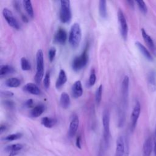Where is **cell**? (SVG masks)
<instances>
[{
  "label": "cell",
  "instance_id": "1",
  "mask_svg": "<svg viewBox=\"0 0 156 156\" xmlns=\"http://www.w3.org/2000/svg\"><path fill=\"white\" fill-rule=\"evenodd\" d=\"M129 90V77L127 76H125L121 82V107L119 112V121L118 126L122 127L125 121V110L127 105L128 97Z\"/></svg>",
  "mask_w": 156,
  "mask_h": 156
},
{
  "label": "cell",
  "instance_id": "2",
  "mask_svg": "<svg viewBox=\"0 0 156 156\" xmlns=\"http://www.w3.org/2000/svg\"><path fill=\"white\" fill-rule=\"evenodd\" d=\"M82 40V30L79 23H74L71 27L68 41L71 46L73 49H76L79 47Z\"/></svg>",
  "mask_w": 156,
  "mask_h": 156
},
{
  "label": "cell",
  "instance_id": "3",
  "mask_svg": "<svg viewBox=\"0 0 156 156\" xmlns=\"http://www.w3.org/2000/svg\"><path fill=\"white\" fill-rule=\"evenodd\" d=\"M110 113L108 109L106 108L102 113V126H103V143L105 148H107L109 146L110 139Z\"/></svg>",
  "mask_w": 156,
  "mask_h": 156
},
{
  "label": "cell",
  "instance_id": "4",
  "mask_svg": "<svg viewBox=\"0 0 156 156\" xmlns=\"http://www.w3.org/2000/svg\"><path fill=\"white\" fill-rule=\"evenodd\" d=\"M88 44H87L81 54L73 58L71 63V68L73 70L76 72H78L85 68L88 62Z\"/></svg>",
  "mask_w": 156,
  "mask_h": 156
},
{
  "label": "cell",
  "instance_id": "5",
  "mask_svg": "<svg viewBox=\"0 0 156 156\" xmlns=\"http://www.w3.org/2000/svg\"><path fill=\"white\" fill-rule=\"evenodd\" d=\"M59 12L60 20L62 23H68L72 18L71 2L69 0H61Z\"/></svg>",
  "mask_w": 156,
  "mask_h": 156
},
{
  "label": "cell",
  "instance_id": "6",
  "mask_svg": "<svg viewBox=\"0 0 156 156\" xmlns=\"http://www.w3.org/2000/svg\"><path fill=\"white\" fill-rule=\"evenodd\" d=\"M44 77V55L41 49H38L36 54V73L35 81L40 83Z\"/></svg>",
  "mask_w": 156,
  "mask_h": 156
},
{
  "label": "cell",
  "instance_id": "7",
  "mask_svg": "<svg viewBox=\"0 0 156 156\" xmlns=\"http://www.w3.org/2000/svg\"><path fill=\"white\" fill-rule=\"evenodd\" d=\"M117 16H118V20L119 25V29H120L119 30H120L121 37L124 40H126L128 36L129 28H128V25H127L126 16L122 10L121 9L118 10L117 13Z\"/></svg>",
  "mask_w": 156,
  "mask_h": 156
},
{
  "label": "cell",
  "instance_id": "8",
  "mask_svg": "<svg viewBox=\"0 0 156 156\" xmlns=\"http://www.w3.org/2000/svg\"><path fill=\"white\" fill-rule=\"evenodd\" d=\"M2 13L4 18L10 27L16 30L20 29V24L14 16L12 12L10 10H9L8 8H4L2 11Z\"/></svg>",
  "mask_w": 156,
  "mask_h": 156
},
{
  "label": "cell",
  "instance_id": "9",
  "mask_svg": "<svg viewBox=\"0 0 156 156\" xmlns=\"http://www.w3.org/2000/svg\"><path fill=\"white\" fill-rule=\"evenodd\" d=\"M141 112V104L139 101H136L133 108L130 116V130L133 131L136 127L138 119Z\"/></svg>",
  "mask_w": 156,
  "mask_h": 156
},
{
  "label": "cell",
  "instance_id": "10",
  "mask_svg": "<svg viewBox=\"0 0 156 156\" xmlns=\"http://www.w3.org/2000/svg\"><path fill=\"white\" fill-rule=\"evenodd\" d=\"M79 118L76 113H74L71 115L70 118V122L68 130V136L69 138H72L76 135L79 128Z\"/></svg>",
  "mask_w": 156,
  "mask_h": 156
},
{
  "label": "cell",
  "instance_id": "11",
  "mask_svg": "<svg viewBox=\"0 0 156 156\" xmlns=\"http://www.w3.org/2000/svg\"><path fill=\"white\" fill-rule=\"evenodd\" d=\"M67 33L66 30L62 27H60L56 31L54 37V41L55 43L60 44H65L67 40Z\"/></svg>",
  "mask_w": 156,
  "mask_h": 156
},
{
  "label": "cell",
  "instance_id": "12",
  "mask_svg": "<svg viewBox=\"0 0 156 156\" xmlns=\"http://www.w3.org/2000/svg\"><path fill=\"white\" fill-rule=\"evenodd\" d=\"M154 146V141L151 136H148L143 145V156H151Z\"/></svg>",
  "mask_w": 156,
  "mask_h": 156
},
{
  "label": "cell",
  "instance_id": "13",
  "mask_svg": "<svg viewBox=\"0 0 156 156\" xmlns=\"http://www.w3.org/2000/svg\"><path fill=\"white\" fill-rule=\"evenodd\" d=\"M83 94V87L80 80H76L71 87V95L74 98H79Z\"/></svg>",
  "mask_w": 156,
  "mask_h": 156
},
{
  "label": "cell",
  "instance_id": "14",
  "mask_svg": "<svg viewBox=\"0 0 156 156\" xmlns=\"http://www.w3.org/2000/svg\"><path fill=\"white\" fill-rule=\"evenodd\" d=\"M24 146L20 143H16L9 145L5 147V151L9 154V156H15L21 151Z\"/></svg>",
  "mask_w": 156,
  "mask_h": 156
},
{
  "label": "cell",
  "instance_id": "15",
  "mask_svg": "<svg viewBox=\"0 0 156 156\" xmlns=\"http://www.w3.org/2000/svg\"><path fill=\"white\" fill-rule=\"evenodd\" d=\"M23 90L25 92L33 95H40L41 93V91L40 88L35 83L31 82L26 83L23 87Z\"/></svg>",
  "mask_w": 156,
  "mask_h": 156
},
{
  "label": "cell",
  "instance_id": "16",
  "mask_svg": "<svg viewBox=\"0 0 156 156\" xmlns=\"http://www.w3.org/2000/svg\"><path fill=\"white\" fill-rule=\"evenodd\" d=\"M124 138L122 136H119L116 140L115 156H124Z\"/></svg>",
  "mask_w": 156,
  "mask_h": 156
},
{
  "label": "cell",
  "instance_id": "17",
  "mask_svg": "<svg viewBox=\"0 0 156 156\" xmlns=\"http://www.w3.org/2000/svg\"><path fill=\"white\" fill-rule=\"evenodd\" d=\"M45 106L43 104H39L34 107L30 112V116L32 118H38L41 116L45 110Z\"/></svg>",
  "mask_w": 156,
  "mask_h": 156
},
{
  "label": "cell",
  "instance_id": "18",
  "mask_svg": "<svg viewBox=\"0 0 156 156\" xmlns=\"http://www.w3.org/2000/svg\"><path fill=\"white\" fill-rule=\"evenodd\" d=\"M66 81H67V76H66V73L65 70H63V69H61L59 71L58 76L55 82L56 88L58 89L61 88L63 85L65 84Z\"/></svg>",
  "mask_w": 156,
  "mask_h": 156
},
{
  "label": "cell",
  "instance_id": "19",
  "mask_svg": "<svg viewBox=\"0 0 156 156\" xmlns=\"http://www.w3.org/2000/svg\"><path fill=\"white\" fill-rule=\"evenodd\" d=\"M135 45L138 49V50L140 51V52L142 54V55L149 61H152L153 60V57L151 53L149 52V51L146 49V48L139 41H136L135 42Z\"/></svg>",
  "mask_w": 156,
  "mask_h": 156
},
{
  "label": "cell",
  "instance_id": "20",
  "mask_svg": "<svg viewBox=\"0 0 156 156\" xmlns=\"http://www.w3.org/2000/svg\"><path fill=\"white\" fill-rule=\"evenodd\" d=\"M147 83L152 92L156 91V74L154 71H151L147 77Z\"/></svg>",
  "mask_w": 156,
  "mask_h": 156
},
{
  "label": "cell",
  "instance_id": "21",
  "mask_svg": "<svg viewBox=\"0 0 156 156\" xmlns=\"http://www.w3.org/2000/svg\"><path fill=\"white\" fill-rule=\"evenodd\" d=\"M60 104L61 107L64 109H67L69 107L71 104L70 98L68 94L66 92H63L60 97Z\"/></svg>",
  "mask_w": 156,
  "mask_h": 156
},
{
  "label": "cell",
  "instance_id": "22",
  "mask_svg": "<svg viewBox=\"0 0 156 156\" xmlns=\"http://www.w3.org/2000/svg\"><path fill=\"white\" fill-rule=\"evenodd\" d=\"M15 71V68L11 65H2L0 66V77L2 78L7 75L13 73Z\"/></svg>",
  "mask_w": 156,
  "mask_h": 156
},
{
  "label": "cell",
  "instance_id": "23",
  "mask_svg": "<svg viewBox=\"0 0 156 156\" xmlns=\"http://www.w3.org/2000/svg\"><path fill=\"white\" fill-rule=\"evenodd\" d=\"M57 121L54 118H50L48 116L43 117L41 119V124L46 128H52L57 123Z\"/></svg>",
  "mask_w": 156,
  "mask_h": 156
},
{
  "label": "cell",
  "instance_id": "24",
  "mask_svg": "<svg viewBox=\"0 0 156 156\" xmlns=\"http://www.w3.org/2000/svg\"><path fill=\"white\" fill-rule=\"evenodd\" d=\"M99 13L100 16L105 19L107 17V1L105 0H101L99 1Z\"/></svg>",
  "mask_w": 156,
  "mask_h": 156
},
{
  "label": "cell",
  "instance_id": "25",
  "mask_svg": "<svg viewBox=\"0 0 156 156\" xmlns=\"http://www.w3.org/2000/svg\"><path fill=\"white\" fill-rule=\"evenodd\" d=\"M4 84L7 87L17 88L20 86L21 80L17 77H10L5 81Z\"/></svg>",
  "mask_w": 156,
  "mask_h": 156
},
{
  "label": "cell",
  "instance_id": "26",
  "mask_svg": "<svg viewBox=\"0 0 156 156\" xmlns=\"http://www.w3.org/2000/svg\"><path fill=\"white\" fill-rule=\"evenodd\" d=\"M141 35H142V37L144 39L146 44H147V46L152 51H154V41H153L152 38L146 33V32L145 31V30L144 29H141Z\"/></svg>",
  "mask_w": 156,
  "mask_h": 156
},
{
  "label": "cell",
  "instance_id": "27",
  "mask_svg": "<svg viewBox=\"0 0 156 156\" xmlns=\"http://www.w3.org/2000/svg\"><path fill=\"white\" fill-rule=\"evenodd\" d=\"M23 4L27 15L30 18H33L34 16V12L32 2L30 0H24L23 1Z\"/></svg>",
  "mask_w": 156,
  "mask_h": 156
},
{
  "label": "cell",
  "instance_id": "28",
  "mask_svg": "<svg viewBox=\"0 0 156 156\" xmlns=\"http://www.w3.org/2000/svg\"><path fill=\"white\" fill-rule=\"evenodd\" d=\"M21 68L23 71H29L31 69V64L26 57L21 58Z\"/></svg>",
  "mask_w": 156,
  "mask_h": 156
},
{
  "label": "cell",
  "instance_id": "29",
  "mask_svg": "<svg viewBox=\"0 0 156 156\" xmlns=\"http://www.w3.org/2000/svg\"><path fill=\"white\" fill-rule=\"evenodd\" d=\"M102 91H103V86L102 85H100L98 88L96 90L95 93V101L98 105H99L102 100Z\"/></svg>",
  "mask_w": 156,
  "mask_h": 156
},
{
  "label": "cell",
  "instance_id": "30",
  "mask_svg": "<svg viewBox=\"0 0 156 156\" xmlns=\"http://www.w3.org/2000/svg\"><path fill=\"white\" fill-rule=\"evenodd\" d=\"M96 81V71L94 68H92L90 71V74L88 81V87H93Z\"/></svg>",
  "mask_w": 156,
  "mask_h": 156
},
{
  "label": "cell",
  "instance_id": "31",
  "mask_svg": "<svg viewBox=\"0 0 156 156\" xmlns=\"http://www.w3.org/2000/svg\"><path fill=\"white\" fill-rule=\"evenodd\" d=\"M23 136V134L21 133L18 132V133H12L10 135H9L7 136H6L4 138V140L5 141H14V140H18L20 138H21Z\"/></svg>",
  "mask_w": 156,
  "mask_h": 156
},
{
  "label": "cell",
  "instance_id": "32",
  "mask_svg": "<svg viewBox=\"0 0 156 156\" xmlns=\"http://www.w3.org/2000/svg\"><path fill=\"white\" fill-rule=\"evenodd\" d=\"M43 82V86L45 88V89H46V90L48 89L49 88L50 84H51V75H50L49 72H47L45 74Z\"/></svg>",
  "mask_w": 156,
  "mask_h": 156
},
{
  "label": "cell",
  "instance_id": "33",
  "mask_svg": "<svg viewBox=\"0 0 156 156\" xmlns=\"http://www.w3.org/2000/svg\"><path fill=\"white\" fill-rule=\"evenodd\" d=\"M136 3L137 4V5L140 9V10L143 13L146 14L147 12V7L146 5V3L143 1H136Z\"/></svg>",
  "mask_w": 156,
  "mask_h": 156
},
{
  "label": "cell",
  "instance_id": "34",
  "mask_svg": "<svg viewBox=\"0 0 156 156\" xmlns=\"http://www.w3.org/2000/svg\"><path fill=\"white\" fill-rule=\"evenodd\" d=\"M56 55V49L54 47H51L48 51V58L49 60L52 62Z\"/></svg>",
  "mask_w": 156,
  "mask_h": 156
},
{
  "label": "cell",
  "instance_id": "35",
  "mask_svg": "<svg viewBox=\"0 0 156 156\" xmlns=\"http://www.w3.org/2000/svg\"><path fill=\"white\" fill-rule=\"evenodd\" d=\"M3 104L5 107L9 110L13 109L15 107V103L11 100H5L3 101Z\"/></svg>",
  "mask_w": 156,
  "mask_h": 156
},
{
  "label": "cell",
  "instance_id": "36",
  "mask_svg": "<svg viewBox=\"0 0 156 156\" xmlns=\"http://www.w3.org/2000/svg\"><path fill=\"white\" fill-rule=\"evenodd\" d=\"M124 156H129V144L127 138H124Z\"/></svg>",
  "mask_w": 156,
  "mask_h": 156
},
{
  "label": "cell",
  "instance_id": "37",
  "mask_svg": "<svg viewBox=\"0 0 156 156\" xmlns=\"http://www.w3.org/2000/svg\"><path fill=\"white\" fill-rule=\"evenodd\" d=\"M33 105H34V101L32 99H29L23 103V107L24 108H31L33 107Z\"/></svg>",
  "mask_w": 156,
  "mask_h": 156
},
{
  "label": "cell",
  "instance_id": "38",
  "mask_svg": "<svg viewBox=\"0 0 156 156\" xmlns=\"http://www.w3.org/2000/svg\"><path fill=\"white\" fill-rule=\"evenodd\" d=\"M1 94L3 97H7V98H10L14 95L13 93L10 91H1Z\"/></svg>",
  "mask_w": 156,
  "mask_h": 156
},
{
  "label": "cell",
  "instance_id": "39",
  "mask_svg": "<svg viewBox=\"0 0 156 156\" xmlns=\"http://www.w3.org/2000/svg\"><path fill=\"white\" fill-rule=\"evenodd\" d=\"M105 146L104 143L101 142L99 146V151H98V156H104V148Z\"/></svg>",
  "mask_w": 156,
  "mask_h": 156
},
{
  "label": "cell",
  "instance_id": "40",
  "mask_svg": "<svg viewBox=\"0 0 156 156\" xmlns=\"http://www.w3.org/2000/svg\"><path fill=\"white\" fill-rule=\"evenodd\" d=\"M80 141H81V137L80 135L77 136V138H76V145L77 146V147H78L79 149H81V143H80Z\"/></svg>",
  "mask_w": 156,
  "mask_h": 156
},
{
  "label": "cell",
  "instance_id": "41",
  "mask_svg": "<svg viewBox=\"0 0 156 156\" xmlns=\"http://www.w3.org/2000/svg\"><path fill=\"white\" fill-rule=\"evenodd\" d=\"M7 127L5 124H1V127H0V133H2L4 132H5L7 129Z\"/></svg>",
  "mask_w": 156,
  "mask_h": 156
},
{
  "label": "cell",
  "instance_id": "42",
  "mask_svg": "<svg viewBox=\"0 0 156 156\" xmlns=\"http://www.w3.org/2000/svg\"><path fill=\"white\" fill-rule=\"evenodd\" d=\"M21 19L24 23H27L29 21V20H28L27 17L23 13H21Z\"/></svg>",
  "mask_w": 156,
  "mask_h": 156
},
{
  "label": "cell",
  "instance_id": "43",
  "mask_svg": "<svg viewBox=\"0 0 156 156\" xmlns=\"http://www.w3.org/2000/svg\"><path fill=\"white\" fill-rule=\"evenodd\" d=\"M127 2L129 4V5L131 7H134V2L133 1H127Z\"/></svg>",
  "mask_w": 156,
  "mask_h": 156
},
{
  "label": "cell",
  "instance_id": "44",
  "mask_svg": "<svg viewBox=\"0 0 156 156\" xmlns=\"http://www.w3.org/2000/svg\"><path fill=\"white\" fill-rule=\"evenodd\" d=\"M154 151L155 156H156V136H155V139H154Z\"/></svg>",
  "mask_w": 156,
  "mask_h": 156
},
{
  "label": "cell",
  "instance_id": "45",
  "mask_svg": "<svg viewBox=\"0 0 156 156\" xmlns=\"http://www.w3.org/2000/svg\"><path fill=\"white\" fill-rule=\"evenodd\" d=\"M155 136H156V124H155Z\"/></svg>",
  "mask_w": 156,
  "mask_h": 156
}]
</instances>
